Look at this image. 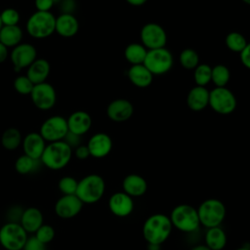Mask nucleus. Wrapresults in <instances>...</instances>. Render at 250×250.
<instances>
[{"mask_svg":"<svg viewBox=\"0 0 250 250\" xmlns=\"http://www.w3.org/2000/svg\"><path fill=\"white\" fill-rule=\"evenodd\" d=\"M172 227L169 217L163 214H154L146 220L143 234L148 244L160 245L169 237Z\"/></svg>","mask_w":250,"mask_h":250,"instance_id":"1","label":"nucleus"},{"mask_svg":"<svg viewBox=\"0 0 250 250\" xmlns=\"http://www.w3.org/2000/svg\"><path fill=\"white\" fill-rule=\"evenodd\" d=\"M72 153V148L64 141L48 143L40 161L51 170H61L69 163Z\"/></svg>","mask_w":250,"mask_h":250,"instance_id":"2","label":"nucleus"},{"mask_svg":"<svg viewBox=\"0 0 250 250\" xmlns=\"http://www.w3.org/2000/svg\"><path fill=\"white\" fill-rule=\"evenodd\" d=\"M56 17L50 12H34L26 21L25 28L32 38L44 39L55 32Z\"/></svg>","mask_w":250,"mask_h":250,"instance_id":"3","label":"nucleus"},{"mask_svg":"<svg viewBox=\"0 0 250 250\" xmlns=\"http://www.w3.org/2000/svg\"><path fill=\"white\" fill-rule=\"evenodd\" d=\"M104 189L105 185L104 179L97 174H91L78 182L75 195L83 203L91 204L99 201L103 197Z\"/></svg>","mask_w":250,"mask_h":250,"instance_id":"4","label":"nucleus"},{"mask_svg":"<svg viewBox=\"0 0 250 250\" xmlns=\"http://www.w3.org/2000/svg\"><path fill=\"white\" fill-rule=\"evenodd\" d=\"M199 223L207 229L219 227L226 216V207L218 199L210 198L203 201L197 209Z\"/></svg>","mask_w":250,"mask_h":250,"instance_id":"5","label":"nucleus"},{"mask_svg":"<svg viewBox=\"0 0 250 250\" xmlns=\"http://www.w3.org/2000/svg\"><path fill=\"white\" fill-rule=\"evenodd\" d=\"M172 226L185 232H191L199 227L197 210L190 205L181 204L176 206L170 216Z\"/></svg>","mask_w":250,"mask_h":250,"instance_id":"6","label":"nucleus"},{"mask_svg":"<svg viewBox=\"0 0 250 250\" xmlns=\"http://www.w3.org/2000/svg\"><path fill=\"white\" fill-rule=\"evenodd\" d=\"M237 105L234 94L227 87H215L209 91V106L217 113L229 115Z\"/></svg>","mask_w":250,"mask_h":250,"instance_id":"7","label":"nucleus"},{"mask_svg":"<svg viewBox=\"0 0 250 250\" xmlns=\"http://www.w3.org/2000/svg\"><path fill=\"white\" fill-rule=\"evenodd\" d=\"M27 238L20 223L9 222L0 229V244L6 250H22Z\"/></svg>","mask_w":250,"mask_h":250,"instance_id":"8","label":"nucleus"},{"mask_svg":"<svg viewBox=\"0 0 250 250\" xmlns=\"http://www.w3.org/2000/svg\"><path fill=\"white\" fill-rule=\"evenodd\" d=\"M173 55L166 48L147 50L144 65L153 74L162 75L170 71L173 66Z\"/></svg>","mask_w":250,"mask_h":250,"instance_id":"9","label":"nucleus"},{"mask_svg":"<svg viewBox=\"0 0 250 250\" xmlns=\"http://www.w3.org/2000/svg\"><path fill=\"white\" fill-rule=\"evenodd\" d=\"M67 132L66 118L61 115H53L45 119L39 130V134L47 143L63 141Z\"/></svg>","mask_w":250,"mask_h":250,"instance_id":"10","label":"nucleus"},{"mask_svg":"<svg viewBox=\"0 0 250 250\" xmlns=\"http://www.w3.org/2000/svg\"><path fill=\"white\" fill-rule=\"evenodd\" d=\"M141 43L147 50L164 48L167 43V33L165 29L156 22L146 23L140 32Z\"/></svg>","mask_w":250,"mask_h":250,"instance_id":"11","label":"nucleus"},{"mask_svg":"<svg viewBox=\"0 0 250 250\" xmlns=\"http://www.w3.org/2000/svg\"><path fill=\"white\" fill-rule=\"evenodd\" d=\"M29 96L35 107L40 110L53 108L57 102L56 90L53 85L48 82L35 84Z\"/></svg>","mask_w":250,"mask_h":250,"instance_id":"12","label":"nucleus"},{"mask_svg":"<svg viewBox=\"0 0 250 250\" xmlns=\"http://www.w3.org/2000/svg\"><path fill=\"white\" fill-rule=\"evenodd\" d=\"M10 59L14 69L21 71L23 68H27L37 59V51L33 45L21 42L12 49Z\"/></svg>","mask_w":250,"mask_h":250,"instance_id":"13","label":"nucleus"},{"mask_svg":"<svg viewBox=\"0 0 250 250\" xmlns=\"http://www.w3.org/2000/svg\"><path fill=\"white\" fill-rule=\"evenodd\" d=\"M83 202L75 195H62L55 204V212L62 219H71L82 209Z\"/></svg>","mask_w":250,"mask_h":250,"instance_id":"14","label":"nucleus"},{"mask_svg":"<svg viewBox=\"0 0 250 250\" xmlns=\"http://www.w3.org/2000/svg\"><path fill=\"white\" fill-rule=\"evenodd\" d=\"M134 113L132 103L126 99H115L106 107L107 117L114 122H124L131 118Z\"/></svg>","mask_w":250,"mask_h":250,"instance_id":"15","label":"nucleus"},{"mask_svg":"<svg viewBox=\"0 0 250 250\" xmlns=\"http://www.w3.org/2000/svg\"><path fill=\"white\" fill-rule=\"evenodd\" d=\"M87 146L90 156L95 158H103L111 151L112 140L105 133H97L89 139Z\"/></svg>","mask_w":250,"mask_h":250,"instance_id":"16","label":"nucleus"},{"mask_svg":"<svg viewBox=\"0 0 250 250\" xmlns=\"http://www.w3.org/2000/svg\"><path fill=\"white\" fill-rule=\"evenodd\" d=\"M21 146L24 152L23 154L33 159L40 160L42 153L46 147V141L39 133L31 132L23 137Z\"/></svg>","mask_w":250,"mask_h":250,"instance_id":"17","label":"nucleus"},{"mask_svg":"<svg viewBox=\"0 0 250 250\" xmlns=\"http://www.w3.org/2000/svg\"><path fill=\"white\" fill-rule=\"evenodd\" d=\"M66 121L68 132L81 137L85 135L92 126V117L87 111L84 110H76L72 112Z\"/></svg>","mask_w":250,"mask_h":250,"instance_id":"18","label":"nucleus"},{"mask_svg":"<svg viewBox=\"0 0 250 250\" xmlns=\"http://www.w3.org/2000/svg\"><path fill=\"white\" fill-rule=\"evenodd\" d=\"M108 207L112 214L117 217H126L130 215L134 208L132 197L127 193L115 192L108 200Z\"/></svg>","mask_w":250,"mask_h":250,"instance_id":"19","label":"nucleus"},{"mask_svg":"<svg viewBox=\"0 0 250 250\" xmlns=\"http://www.w3.org/2000/svg\"><path fill=\"white\" fill-rule=\"evenodd\" d=\"M79 30V22L73 14L62 13L56 17L55 32L64 38H70L76 35Z\"/></svg>","mask_w":250,"mask_h":250,"instance_id":"20","label":"nucleus"},{"mask_svg":"<svg viewBox=\"0 0 250 250\" xmlns=\"http://www.w3.org/2000/svg\"><path fill=\"white\" fill-rule=\"evenodd\" d=\"M187 104L193 111H201L209 105V91L206 87L195 85L187 97Z\"/></svg>","mask_w":250,"mask_h":250,"instance_id":"21","label":"nucleus"},{"mask_svg":"<svg viewBox=\"0 0 250 250\" xmlns=\"http://www.w3.org/2000/svg\"><path fill=\"white\" fill-rule=\"evenodd\" d=\"M26 69V76L35 85L46 82L50 74L51 66L47 60L37 58Z\"/></svg>","mask_w":250,"mask_h":250,"instance_id":"22","label":"nucleus"},{"mask_svg":"<svg viewBox=\"0 0 250 250\" xmlns=\"http://www.w3.org/2000/svg\"><path fill=\"white\" fill-rule=\"evenodd\" d=\"M127 76L130 82L139 88L148 87L153 80V74L144 64L131 65L128 69Z\"/></svg>","mask_w":250,"mask_h":250,"instance_id":"23","label":"nucleus"},{"mask_svg":"<svg viewBox=\"0 0 250 250\" xmlns=\"http://www.w3.org/2000/svg\"><path fill=\"white\" fill-rule=\"evenodd\" d=\"M21 226L26 232H33L43 225L42 212L35 207H29L23 210L20 220Z\"/></svg>","mask_w":250,"mask_h":250,"instance_id":"24","label":"nucleus"},{"mask_svg":"<svg viewBox=\"0 0 250 250\" xmlns=\"http://www.w3.org/2000/svg\"><path fill=\"white\" fill-rule=\"evenodd\" d=\"M122 187L124 192L133 197L143 195L146 191L147 184L142 176L137 174H130L124 178Z\"/></svg>","mask_w":250,"mask_h":250,"instance_id":"25","label":"nucleus"},{"mask_svg":"<svg viewBox=\"0 0 250 250\" xmlns=\"http://www.w3.org/2000/svg\"><path fill=\"white\" fill-rule=\"evenodd\" d=\"M22 30L18 25H3L0 30V42L8 48H14L22 40Z\"/></svg>","mask_w":250,"mask_h":250,"instance_id":"26","label":"nucleus"},{"mask_svg":"<svg viewBox=\"0 0 250 250\" xmlns=\"http://www.w3.org/2000/svg\"><path fill=\"white\" fill-rule=\"evenodd\" d=\"M147 53V49L142 43H131L127 45L124 50V57L126 61L131 63V65L135 64H143Z\"/></svg>","mask_w":250,"mask_h":250,"instance_id":"27","label":"nucleus"},{"mask_svg":"<svg viewBox=\"0 0 250 250\" xmlns=\"http://www.w3.org/2000/svg\"><path fill=\"white\" fill-rule=\"evenodd\" d=\"M205 243L211 250H222L227 244V235L220 227L208 229Z\"/></svg>","mask_w":250,"mask_h":250,"instance_id":"28","label":"nucleus"},{"mask_svg":"<svg viewBox=\"0 0 250 250\" xmlns=\"http://www.w3.org/2000/svg\"><path fill=\"white\" fill-rule=\"evenodd\" d=\"M22 143V137L19 129L15 127L7 128L1 137V144L7 150H14L18 148Z\"/></svg>","mask_w":250,"mask_h":250,"instance_id":"29","label":"nucleus"},{"mask_svg":"<svg viewBox=\"0 0 250 250\" xmlns=\"http://www.w3.org/2000/svg\"><path fill=\"white\" fill-rule=\"evenodd\" d=\"M225 42L229 50L238 54L242 52V50L245 48V46L248 43L244 35L237 31H231L228 33V35L226 36Z\"/></svg>","mask_w":250,"mask_h":250,"instance_id":"30","label":"nucleus"},{"mask_svg":"<svg viewBox=\"0 0 250 250\" xmlns=\"http://www.w3.org/2000/svg\"><path fill=\"white\" fill-rule=\"evenodd\" d=\"M230 79V71L225 64H217L212 67L211 82L216 87H226Z\"/></svg>","mask_w":250,"mask_h":250,"instance_id":"31","label":"nucleus"},{"mask_svg":"<svg viewBox=\"0 0 250 250\" xmlns=\"http://www.w3.org/2000/svg\"><path fill=\"white\" fill-rule=\"evenodd\" d=\"M193 70V79L197 86L206 87L211 82L212 67L209 64L199 63Z\"/></svg>","mask_w":250,"mask_h":250,"instance_id":"32","label":"nucleus"},{"mask_svg":"<svg viewBox=\"0 0 250 250\" xmlns=\"http://www.w3.org/2000/svg\"><path fill=\"white\" fill-rule=\"evenodd\" d=\"M39 161L40 160L33 159L25 154H22L17 158L15 162V169L19 174L26 175L35 171Z\"/></svg>","mask_w":250,"mask_h":250,"instance_id":"33","label":"nucleus"},{"mask_svg":"<svg viewBox=\"0 0 250 250\" xmlns=\"http://www.w3.org/2000/svg\"><path fill=\"white\" fill-rule=\"evenodd\" d=\"M179 61L184 68L194 69L199 64V55L194 49L186 48L181 52Z\"/></svg>","mask_w":250,"mask_h":250,"instance_id":"34","label":"nucleus"},{"mask_svg":"<svg viewBox=\"0 0 250 250\" xmlns=\"http://www.w3.org/2000/svg\"><path fill=\"white\" fill-rule=\"evenodd\" d=\"M34 84L26 75H19L14 80V89L21 95H30Z\"/></svg>","mask_w":250,"mask_h":250,"instance_id":"35","label":"nucleus"},{"mask_svg":"<svg viewBox=\"0 0 250 250\" xmlns=\"http://www.w3.org/2000/svg\"><path fill=\"white\" fill-rule=\"evenodd\" d=\"M77 185H78V182L73 177L65 176L60 179L58 187H59V189L63 193V195H70V194H75L77 189Z\"/></svg>","mask_w":250,"mask_h":250,"instance_id":"36","label":"nucleus"},{"mask_svg":"<svg viewBox=\"0 0 250 250\" xmlns=\"http://www.w3.org/2000/svg\"><path fill=\"white\" fill-rule=\"evenodd\" d=\"M3 25H18L21 16L18 10L14 8H6L0 13Z\"/></svg>","mask_w":250,"mask_h":250,"instance_id":"37","label":"nucleus"},{"mask_svg":"<svg viewBox=\"0 0 250 250\" xmlns=\"http://www.w3.org/2000/svg\"><path fill=\"white\" fill-rule=\"evenodd\" d=\"M34 236L44 244H48L55 237V229L50 225H42L36 231Z\"/></svg>","mask_w":250,"mask_h":250,"instance_id":"38","label":"nucleus"},{"mask_svg":"<svg viewBox=\"0 0 250 250\" xmlns=\"http://www.w3.org/2000/svg\"><path fill=\"white\" fill-rule=\"evenodd\" d=\"M22 250H46V244L42 243L33 235L27 238Z\"/></svg>","mask_w":250,"mask_h":250,"instance_id":"39","label":"nucleus"},{"mask_svg":"<svg viewBox=\"0 0 250 250\" xmlns=\"http://www.w3.org/2000/svg\"><path fill=\"white\" fill-rule=\"evenodd\" d=\"M34 5L36 11L40 12H50L55 5L54 0H34Z\"/></svg>","mask_w":250,"mask_h":250,"instance_id":"40","label":"nucleus"},{"mask_svg":"<svg viewBox=\"0 0 250 250\" xmlns=\"http://www.w3.org/2000/svg\"><path fill=\"white\" fill-rule=\"evenodd\" d=\"M63 141L71 147V148H75L77 147L78 146L81 145V136H78V135H75L73 133H70V132H67L66 136L64 137Z\"/></svg>","mask_w":250,"mask_h":250,"instance_id":"41","label":"nucleus"},{"mask_svg":"<svg viewBox=\"0 0 250 250\" xmlns=\"http://www.w3.org/2000/svg\"><path fill=\"white\" fill-rule=\"evenodd\" d=\"M239 56H240V61L242 62V64L246 68L250 69V42L247 43V45L242 50V52L239 54Z\"/></svg>","mask_w":250,"mask_h":250,"instance_id":"42","label":"nucleus"},{"mask_svg":"<svg viewBox=\"0 0 250 250\" xmlns=\"http://www.w3.org/2000/svg\"><path fill=\"white\" fill-rule=\"evenodd\" d=\"M74 155L80 159V160H84L86 158H88L90 156V152L88 149L87 145H80L77 147L74 148Z\"/></svg>","mask_w":250,"mask_h":250,"instance_id":"43","label":"nucleus"},{"mask_svg":"<svg viewBox=\"0 0 250 250\" xmlns=\"http://www.w3.org/2000/svg\"><path fill=\"white\" fill-rule=\"evenodd\" d=\"M62 13L65 14H73V11L75 9V1L74 0H62L60 2Z\"/></svg>","mask_w":250,"mask_h":250,"instance_id":"44","label":"nucleus"},{"mask_svg":"<svg viewBox=\"0 0 250 250\" xmlns=\"http://www.w3.org/2000/svg\"><path fill=\"white\" fill-rule=\"evenodd\" d=\"M10 56L9 48L0 42V63L4 62Z\"/></svg>","mask_w":250,"mask_h":250,"instance_id":"45","label":"nucleus"},{"mask_svg":"<svg viewBox=\"0 0 250 250\" xmlns=\"http://www.w3.org/2000/svg\"><path fill=\"white\" fill-rule=\"evenodd\" d=\"M129 5L131 6H135V7H140L143 6L146 3L147 0H125Z\"/></svg>","mask_w":250,"mask_h":250,"instance_id":"46","label":"nucleus"},{"mask_svg":"<svg viewBox=\"0 0 250 250\" xmlns=\"http://www.w3.org/2000/svg\"><path fill=\"white\" fill-rule=\"evenodd\" d=\"M191 250H211L206 244L204 245H197V246H194Z\"/></svg>","mask_w":250,"mask_h":250,"instance_id":"47","label":"nucleus"},{"mask_svg":"<svg viewBox=\"0 0 250 250\" xmlns=\"http://www.w3.org/2000/svg\"><path fill=\"white\" fill-rule=\"evenodd\" d=\"M241 1L247 5H250V0H241Z\"/></svg>","mask_w":250,"mask_h":250,"instance_id":"48","label":"nucleus"},{"mask_svg":"<svg viewBox=\"0 0 250 250\" xmlns=\"http://www.w3.org/2000/svg\"><path fill=\"white\" fill-rule=\"evenodd\" d=\"M236 250H250V248H247V247H241V248H238Z\"/></svg>","mask_w":250,"mask_h":250,"instance_id":"49","label":"nucleus"},{"mask_svg":"<svg viewBox=\"0 0 250 250\" xmlns=\"http://www.w3.org/2000/svg\"><path fill=\"white\" fill-rule=\"evenodd\" d=\"M2 26H3V24H2V21H1V18H0V30H1Z\"/></svg>","mask_w":250,"mask_h":250,"instance_id":"50","label":"nucleus"},{"mask_svg":"<svg viewBox=\"0 0 250 250\" xmlns=\"http://www.w3.org/2000/svg\"><path fill=\"white\" fill-rule=\"evenodd\" d=\"M61 1H62V0H54V2H55V4H56V3H60V2H61Z\"/></svg>","mask_w":250,"mask_h":250,"instance_id":"51","label":"nucleus"}]
</instances>
